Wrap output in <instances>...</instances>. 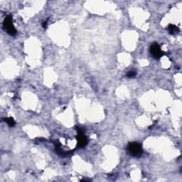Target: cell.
<instances>
[{"mask_svg": "<svg viewBox=\"0 0 182 182\" xmlns=\"http://www.w3.org/2000/svg\"><path fill=\"white\" fill-rule=\"evenodd\" d=\"M42 26H43V27H44V28H46V26H47V22H43Z\"/></svg>", "mask_w": 182, "mask_h": 182, "instance_id": "cell-8", "label": "cell"}, {"mask_svg": "<svg viewBox=\"0 0 182 182\" xmlns=\"http://www.w3.org/2000/svg\"><path fill=\"white\" fill-rule=\"evenodd\" d=\"M168 30H169V34H172V35L177 34L179 32V29L174 24H169V26H168Z\"/></svg>", "mask_w": 182, "mask_h": 182, "instance_id": "cell-5", "label": "cell"}, {"mask_svg": "<svg viewBox=\"0 0 182 182\" xmlns=\"http://www.w3.org/2000/svg\"><path fill=\"white\" fill-rule=\"evenodd\" d=\"M136 76V73L134 71V70H131V71H129L127 73V76L129 78H135V77Z\"/></svg>", "mask_w": 182, "mask_h": 182, "instance_id": "cell-7", "label": "cell"}, {"mask_svg": "<svg viewBox=\"0 0 182 182\" xmlns=\"http://www.w3.org/2000/svg\"><path fill=\"white\" fill-rule=\"evenodd\" d=\"M5 122L10 127H14L15 125V121L12 117H8L5 119Z\"/></svg>", "mask_w": 182, "mask_h": 182, "instance_id": "cell-6", "label": "cell"}, {"mask_svg": "<svg viewBox=\"0 0 182 182\" xmlns=\"http://www.w3.org/2000/svg\"><path fill=\"white\" fill-rule=\"evenodd\" d=\"M149 51L152 56L156 59H159L162 56L164 55V52L161 51L160 46L157 44H153L151 45L149 49Z\"/></svg>", "mask_w": 182, "mask_h": 182, "instance_id": "cell-3", "label": "cell"}, {"mask_svg": "<svg viewBox=\"0 0 182 182\" xmlns=\"http://www.w3.org/2000/svg\"><path fill=\"white\" fill-rule=\"evenodd\" d=\"M3 26L10 36H15L17 34V30L15 29V27L14 26L12 23V17L11 16H7L4 19L3 23Z\"/></svg>", "mask_w": 182, "mask_h": 182, "instance_id": "cell-2", "label": "cell"}, {"mask_svg": "<svg viewBox=\"0 0 182 182\" xmlns=\"http://www.w3.org/2000/svg\"><path fill=\"white\" fill-rule=\"evenodd\" d=\"M127 152L132 156L134 157H139L143 153L142 147L140 144L137 142L129 143L127 147Z\"/></svg>", "mask_w": 182, "mask_h": 182, "instance_id": "cell-1", "label": "cell"}, {"mask_svg": "<svg viewBox=\"0 0 182 182\" xmlns=\"http://www.w3.org/2000/svg\"><path fill=\"white\" fill-rule=\"evenodd\" d=\"M77 133H78V135H77V140H78V145L79 147H84L87 144L88 142V139L84 135L83 132L82 131L81 128L77 127Z\"/></svg>", "mask_w": 182, "mask_h": 182, "instance_id": "cell-4", "label": "cell"}]
</instances>
